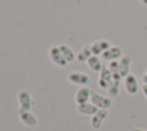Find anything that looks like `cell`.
<instances>
[{"label": "cell", "mask_w": 147, "mask_h": 131, "mask_svg": "<svg viewBox=\"0 0 147 131\" xmlns=\"http://www.w3.org/2000/svg\"><path fill=\"white\" fill-rule=\"evenodd\" d=\"M91 102L93 105H95L99 109H109L113 105V100L110 98H107V97L101 95V94L93 92V91L91 94Z\"/></svg>", "instance_id": "obj_1"}, {"label": "cell", "mask_w": 147, "mask_h": 131, "mask_svg": "<svg viewBox=\"0 0 147 131\" xmlns=\"http://www.w3.org/2000/svg\"><path fill=\"white\" fill-rule=\"evenodd\" d=\"M108 116V109H99L93 116H91V125L94 130H99L103 121Z\"/></svg>", "instance_id": "obj_7"}, {"label": "cell", "mask_w": 147, "mask_h": 131, "mask_svg": "<svg viewBox=\"0 0 147 131\" xmlns=\"http://www.w3.org/2000/svg\"><path fill=\"white\" fill-rule=\"evenodd\" d=\"M131 62H132V57L130 55H124L118 61V72L122 78H125L130 74Z\"/></svg>", "instance_id": "obj_8"}, {"label": "cell", "mask_w": 147, "mask_h": 131, "mask_svg": "<svg viewBox=\"0 0 147 131\" xmlns=\"http://www.w3.org/2000/svg\"><path fill=\"white\" fill-rule=\"evenodd\" d=\"M122 55V48L118 46H110L106 52L101 54V57L106 61H115Z\"/></svg>", "instance_id": "obj_9"}, {"label": "cell", "mask_w": 147, "mask_h": 131, "mask_svg": "<svg viewBox=\"0 0 147 131\" xmlns=\"http://www.w3.org/2000/svg\"><path fill=\"white\" fill-rule=\"evenodd\" d=\"M93 55L92 53V48H91V45H86L84 46L77 54H76V59L78 62L80 63H84V62H87V60Z\"/></svg>", "instance_id": "obj_14"}, {"label": "cell", "mask_w": 147, "mask_h": 131, "mask_svg": "<svg viewBox=\"0 0 147 131\" xmlns=\"http://www.w3.org/2000/svg\"><path fill=\"white\" fill-rule=\"evenodd\" d=\"M49 57L52 60V62L59 67H65L68 64V61L64 59V56L62 55L59 46H52L49 49Z\"/></svg>", "instance_id": "obj_4"}, {"label": "cell", "mask_w": 147, "mask_h": 131, "mask_svg": "<svg viewBox=\"0 0 147 131\" xmlns=\"http://www.w3.org/2000/svg\"><path fill=\"white\" fill-rule=\"evenodd\" d=\"M91 94H92V90H90L87 86H82L77 91L76 97H75L77 105H80V103H85V102L91 101Z\"/></svg>", "instance_id": "obj_10"}, {"label": "cell", "mask_w": 147, "mask_h": 131, "mask_svg": "<svg viewBox=\"0 0 147 131\" xmlns=\"http://www.w3.org/2000/svg\"><path fill=\"white\" fill-rule=\"evenodd\" d=\"M124 87H125V91L133 95L138 92L139 90V85H138V80H137V77L133 75V74H129L125 78H124Z\"/></svg>", "instance_id": "obj_6"}, {"label": "cell", "mask_w": 147, "mask_h": 131, "mask_svg": "<svg viewBox=\"0 0 147 131\" xmlns=\"http://www.w3.org/2000/svg\"><path fill=\"white\" fill-rule=\"evenodd\" d=\"M119 84H121V80H115V79H113V82L110 83L109 87L107 88L108 94H109L111 98H116V97L119 94Z\"/></svg>", "instance_id": "obj_17"}, {"label": "cell", "mask_w": 147, "mask_h": 131, "mask_svg": "<svg viewBox=\"0 0 147 131\" xmlns=\"http://www.w3.org/2000/svg\"><path fill=\"white\" fill-rule=\"evenodd\" d=\"M142 93H144L145 98L147 99V85H146V84H144V85H142Z\"/></svg>", "instance_id": "obj_18"}, {"label": "cell", "mask_w": 147, "mask_h": 131, "mask_svg": "<svg viewBox=\"0 0 147 131\" xmlns=\"http://www.w3.org/2000/svg\"><path fill=\"white\" fill-rule=\"evenodd\" d=\"M18 102H20V110L18 111H22V110H30L32 105H33V101H32V98H31V94L29 91L26 90H22L18 95Z\"/></svg>", "instance_id": "obj_3"}, {"label": "cell", "mask_w": 147, "mask_h": 131, "mask_svg": "<svg viewBox=\"0 0 147 131\" xmlns=\"http://www.w3.org/2000/svg\"><path fill=\"white\" fill-rule=\"evenodd\" d=\"M110 47V43L108 40L101 39V40H96L93 44H91V48H92V53L93 55H101L103 52H106L108 48Z\"/></svg>", "instance_id": "obj_11"}, {"label": "cell", "mask_w": 147, "mask_h": 131, "mask_svg": "<svg viewBox=\"0 0 147 131\" xmlns=\"http://www.w3.org/2000/svg\"><path fill=\"white\" fill-rule=\"evenodd\" d=\"M140 3L144 6H147V0H140Z\"/></svg>", "instance_id": "obj_21"}, {"label": "cell", "mask_w": 147, "mask_h": 131, "mask_svg": "<svg viewBox=\"0 0 147 131\" xmlns=\"http://www.w3.org/2000/svg\"><path fill=\"white\" fill-rule=\"evenodd\" d=\"M113 82V74L111 71L109 70L108 67H105L102 68V70L100 71V76H99V80H98V84L101 88H105L107 90L110 85V83Z\"/></svg>", "instance_id": "obj_5"}, {"label": "cell", "mask_w": 147, "mask_h": 131, "mask_svg": "<svg viewBox=\"0 0 147 131\" xmlns=\"http://www.w3.org/2000/svg\"><path fill=\"white\" fill-rule=\"evenodd\" d=\"M87 66L90 67V69H92L95 72H100L103 68V64L101 63V60L99 59L98 55H92L88 60H87Z\"/></svg>", "instance_id": "obj_15"}, {"label": "cell", "mask_w": 147, "mask_h": 131, "mask_svg": "<svg viewBox=\"0 0 147 131\" xmlns=\"http://www.w3.org/2000/svg\"><path fill=\"white\" fill-rule=\"evenodd\" d=\"M142 82H144V84L147 85V74H144L142 75Z\"/></svg>", "instance_id": "obj_19"}, {"label": "cell", "mask_w": 147, "mask_h": 131, "mask_svg": "<svg viewBox=\"0 0 147 131\" xmlns=\"http://www.w3.org/2000/svg\"><path fill=\"white\" fill-rule=\"evenodd\" d=\"M131 131H147V130H144V129H140V128H134Z\"/></svg>", "instance_id": "obj_20"}, {"label": "cell", "mask_w": 147, "mask_h": 131, "mask_svg": "<svg viewBox=\"0 0 147 131\" xmlns=\"http://www.w3.org/2000/svg\"><path fill=\"white\" fill-rule=\"evenodd\" d=\"M68 79L70 83L76 84V85H80V86H87L91 83L90 77L80 71H72L68 75Z\"/></svg>", "instance_id": "obj_2"}, {"label": "cell", "mask_w": 147, "mask_h": 131, "mask_svg": "<svg viewBox=\"0 0 147 131\" xmlns=\"http://www.w3.org/2000/svg\"><path fill=\"white\" fill-rule=\"evenodd\" d=\"M145 74H147V68H146V72H145Z\"/></svg>", "instance_id": "obj_22"}, {"label": "cell", "mask_w": 147, "mask_h": 131, "mask_svg": "<svg viewBox=\"0 0 147 131\" xmlns=\"http://www.w3.org/2000/svg\"><path fill=\"white\" fill-rule=\"evenodd\" d=\"M77 110L83 114V115H88V116H93L98 110L99 108L93 105L92 102H85V103H80V105H77Z\"/></svg>", "instance_id": "obj_13"}, {"label": "cell", "mask_w": 147, "mask_h": 131, "mask_svg": "<svg viewBox=\"0 0 147 131\" xmlns=\"http://www.w3.org/2000/svg\"><path fill=\"white\" fill-rule=\"evenodd\" d=\"M18 114H20V118L23 122V124H25L28 126L37 125L38 120H37V117L30 110H22V111H18Z\"/></svg>", "instance_id": "obj_12"}, {"label": "cell", "mask_w": 147, "mask_h": 131, "mask_svg": "<svg viewBox=\"0 0 147 131\" xmlns=\"http://www.w3.org/2000/svg\"><path fill=\"white\" fill-rule=\"evenodd\" d=\"M59 48H60V51H61L62 55L64 56V59H65L68 62H72V61L76 59V55H75L74 51H72L69 46L61 44V45H59Z\"/></svg>", "instance_id": "obj_16"}]
</instances>
